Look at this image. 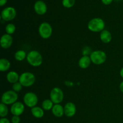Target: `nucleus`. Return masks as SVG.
Instances as JSON below:
<instances>
[{"label":"nucleus","instance_id":"obj_13","mask_svg":"<svg viewBox=\"0 0 123 123\" xmlns=\"http://www.w3.org/2000/svg\"><path fill=\"white\" fill-rule=\"evenodd\" d=\"M64 115L67 117H73L76 113V106L72 102H68L64 106Z\"/></svg>","mask_w":123,"mask_h":123},{"label":"nucleus","instance_id":"obj_12","mask_svg":"<svg viewBox=\"0 0 123 123\" xmlns=\"http://www.w3.org/2000/svg\"><path fill=\"white\" fill-rule=\"evenodd\" d=\"M34 9L36 13L38 15H43L48 10L46 4L43 1H37L34 5Z\"/></svg>","mask_w":123,"mask_h":123},{"label":"nucleus","instance_id":"obj_30","mask_svg":"<svg viewBox=\"0 0 123 123\" xmlns=\"http://www.w3.org/2000/svg\"><path fill=\"white\" fill-rule=\"evenodd\" d=\"M7 2V0H0V6L2 7L3 6H4Z\"/></svg>","mask_w":123,"mask_h":123},{"label":"nucleus","instance_id":"obj_19","mask_svg":"<svg viewBox=\"0 0 123 123\" xmlns=\"http://www.w3.org/2000/svg\"><path fill=\"white\" fill-rule=\"evenodd\" d=\"M11 67V63L7 59L1 58L0 60V71L5 72L8 71Z\"/></svg>","mask_w":123,"mask_h":123},{"label":"nucleus","instance_id":"obj_5","mask_svg":"<svg viewBox=\"0 0 123 123\" xmlns=\"http://www.w3.org/2000/svg\"><path fill=\"white\" fill-rule=\"evenodd\" d=\"M91 62L96 65H101L106 62L107 55L104 51L101 50H94L90 55Z\"/></svg>","mask_w":123,"mask_h":123},{"label":"nucleus","instance_id":"obj_14","mask_svg":"<svg viewBox=\"0 0 123 123\" xmlns=\"http://www.w3.org/2000/svg\"><path fill=\"white\" fill-rule=\"evenodd\" d=\"M53 115L57 118H61L64 115V107L60 104H55L51 110Z\"/></svg>","mask_w":123,"mask_h":123},{"label":"nucleus","instance_id":"obj_22","mask_svg":"<svg viewBox=\"0 0 123 123\" xmlns=\"http://www.w3.org/2000/svg\"><path fill=\"white\" fill-rule=\"evenodd\" d=\"M8 114V108L7 105L1 103L0 104V117L4 118L7 116Z\"/></svg>","mask_w":123,"mask_h":123},{"label":"nucleus","instance_id":"obj_4","mask_svg":"<svg viewBox=\"0 0 123 123\" xmlns=\"http://www.w3.org/2000/svg\"><path fill=\"white\" fill-rule=\"evenodd\" d=\"M19 82L24 87H30L34 84L36 76L31 72H25L20 75Z\"/></svg>","mask_w":123,"mask_h":123},{"label":"nucleus","instance_id":"obj_1","mask_svg":"<svg viewBox=\"0 0 123 123\" xmlns=\"http://www.w3.org/2000/svg\"><path fill=\"white\" fill-rule=\"evenodd\" d=\"M26 61L30 66L32 67H39L43 63V56L38 51L36 50H31L26 56Z\"/></svg>","mask_w":123,"mask_h":123},{"label":"nucleus","instance_id":"obj_17","mask_svg":"<svg viewBox=\"0 0 123 123\" xmlns=\"http://www.w3.org/2000/svg\"><path fill=\"white\" fill-rule=\"evenodd\" d=\"M100 38L103 43L108 44L111 42L112 39V36L110 31L107 30H104L100 32Z\"/></svg>","mask_w":123,"mask_h":123},{"label":"nucleus","instance_id":"obj_9","mask_svg":"<svg viewBox=\"0 0 123 123\" xmlns=\"http://www.w3.org/2000/svg\"><path fill=\"white\" fill-rule=\"evenodd\" d=\"M16 16V11L13 7H7L1 12V19L4 21L9 22L13 20Z\"/></svg>","mask_w":123,"mask_h":123},{"label":"nucleus","instance_id":"obj_27","mask_svg":"<svg viewBox=\"0 0 123 123\" xmlns=\"http://www.w3.org/2000/svg\"><path fill=\"white\" fill-rule=\"evenodd\" d=\"M12 123H20V116H16V115H13L11 120Z\"/></svg>","mask_w":123,"mask_h":123},{"label":"nucleus","instance_id":"obj_20","mask_svg":"<svg viewBox=\"0 0 123 123\" xmlns=\"http://www.w3.org/2000/svg\"><path fill=\"white\" fill-rule=\"evenodd\" d=\"M27 54L24 50H18L14 54V58L18 61H22L26 58Z\"/></svg>","mask_w":123,"mask_h":123},{"label":"nucleus","instance_id":"obj_2","mask_svg":"<svg viewBox=\"0 0 123 123\" xmlns=\"http://www.w3.org/2000/svg\"><path fill=\"white\" fill-rule=\"evenodd\" d=\"M87 27L91 32H101L105 30V22L101 18H95L88 22Z\"/></svg>","mask_w":123,"mask_h":123},{"label":"nucleus","instance_id":"obj_21","mask_svg":"<svg viewBox=\"0 0 123 123\" xmlns=\"http://www.w3.org/2000/svg\"><path fill=\"white\" fill-rule=\"evenodd\" d=\"M54 105V103L50 99H45L43 100L42 104V108L43 110L48 111H51L53 106Z\"/></svg>","mask_w":123,"mask_h":123},{"label":"nucleus","instance_id":"obj_16","mask_svg":"<svg viewBox=\"0 0 123 123\" xmlns=\"http://www.w3.org/2000/svg\"><path fill=\"white\" fill-rule=\"evenodd\" d=\"M19 78H20V76L15 71H10L8 72L6 76V79L7 81L12 84L19 82Z\"/></svg>","mask_w":123,"mask_h":123},{"label":"nucleus","instance_id":"obj_32","mask_svg":"<svg viewBox=\"0 0 123 123\" xmlns=\"http://www.w3.org/2000/svg\"><path fill=\"white\" fill-rule=\"evenodd\" d=\"M120 76H121V78H123V67L122 68H121V70H120Z\"/></svg>","mask_w":123,"mask_h":123},{"label":"nucleus","instance_id":"obj_25","mask_svg":"<svg viewBox=\"0 0 123 123\" xmlns=\"http://www.w3.org/2000/svg\"><path fill=\"white\" fill-rule=\"evenodd\" d=\"M22 87L23 86L22 85V84L19 82H18L13 84V85H12V90H13V91L18 93V92H20L22 90Z\"/></svg>","mask_w":123,"mask_h":123},{"label":"nucleus","instance_id":"obj_26","mask_svg":"<svg viewBox=\"0 0 123 123\" xmlns=\"http://www.w3.org/2000/svg\"><path fill=\"white\" fill-rule=\"evenodd\" d=\"M92 49L89 46H85L82 49V50L83 56H90L91 53H92Z\"/></svg>","mask_w":123,"mask_h":123},{"label":"nucleus","instance_id":"obj_10","mask_svg":"<svg viewBox=\"0 0 123 123\" xmlns=\"http://www.w3.org/2000/svg\"><path fill=\"white\" fill-rule=\"evenodd\" d=\"M25 104L20 102H16L10 107V112L13 115L20 116L25 111Z\"/></svg>","mask_w":123,"mask_h":123},{"label":"nucleus","instance_id":"obj_31","mask_svg":"<svg viewBox=\"0 0 123 123\" xmlns=\"http://www.w3.org/2000/svg\"><path fill=\"white\" fill-rule=\"evenodd\" d=\"M120 90L121 91V92L123 93V81L121 82L120 84Z\"/></svg>","mask_w":123,"mask_h":123},{"label":"nucleus","instance_id":"obj_8","mask_svg":"<svg viewBox=\"0 0 123 123\" xmlns=\"http://www.w3.org/2000/svg\"><path fill=\"white\" fill-rule=\"evenodd\" d=\"M64 92L60 88L54 87L50 92V99L55 104H60L64 99Z\"/></svg>","mask_w":123,"mask_h":123},{"label":"nucleus","instance_id":"obj_7","mask_svg":"<svg viewBox=\"0 0 123 123\" xmlns=\"http://www.w3.org/2000/svg\"><path fill=\"white\" fill-rule=\"evenodd\" d=\"M23 100L25 105L28 108H32L37 106L38 102V98L34 92H28L24 95Z\"/></svg>","mask_w":123,"mask_h":123},{"label":"nucleus","instance_id":"obj_33","mask_svg":"<svg viewBox=\"0 0 123 123\" xmlns=\"http://www.w3.org/2000/svg\"><path fill=\"white\" fill-rule=\"evenodd\" d=\"M116 1H120V0H116Z\"/></svg>","mask_w":123,"mask_h":123},{"label":"nucleus","instance_id":"obj_15","mask_svg":"<svg viewBox=\"0 0 123 123\" xmlns=\"http://www.w3.org/2000/svg\"><path fill=\"white\" fill-rule=\"evenodd\" d=\"M91 62L90 56H82L79 59L78 65L82 69H86L90 67Z\"/></svg>","mask_w":123,"mask_h":123},{"label":"nucleus","instance_id":"obj_29","mask_svg":"<svg viewBox=\"0 0 123 123\" xmlns=\"http://www.w3.org/2000/svg\"><path fill=\"white\" fill-rule=\"evenodd\" d=\"M113 0H102V2L105 5H109L112 3Z\"/></svg>","mask_w":123,"mask_h":123},{"label":"nucleus","instance_id":"obj_3","mask_svg":"<svg viewBox=\"0 0 123 123\" xmlns=\"http://www.w3.org/2000/svg\"><path fill=\"white\" fill-rule=\"evenodd\" d=\"M18 94L13 90H7L1 96V103L6 105H12L18 102Z\"/></svg>","mask_w":123,"mask_h":123},{"label":"nucleus","instance_id":"obj_11","mask_svg":"<svg viewBox=\"0 0 123 123\" xmlns=\"http://www.w3.org/2000/svg\"><path fill=\"white\" fill-rule=\"evenodd\" d=\"M13 42V39L12 35H9L6 33L1 36V40H0V44H1V46L3 49H7L12 46Z\"/></svg>","mask_w":123,"mask_h":123},{"label":"nucleus","instance_id":"obj_6","mask_svg":"<svg viewBox=\"0 0 123 123\" xmlns=\"http://www.w3.org/2000/svg\"><path fill=\"white\" fill-rule=\"evenodd\" d=\"M53 32V28L51 25L46 22H43L38 27V34L43 39H48L51 37Z\"/></svg>","mask_w":123,"mask_h":123},{"label":"nucleus","instance_id":"obj_18","mask_svg":"<svg viewBox=\"0 0 123 123\" xmlns=\"http://www.w3.org/2000/svg\"><path fill=\"white\" fill-rule=\"evenodd\" d=\"M44 111L41 107L35 106L34 108H31V112L32 116L36 118H42L43 117L44 114Z\"/></svg>","mask_w":123,"mask_h":123},{"label":"nucleus","instance_id":"obj_28","mask_svg":"<svg viewBox=\"0 0 123 123\" xmlns=\"http://www.w3.org/2000/svg\"><path fill=\"white\" fill-rule=\"evenodd\" d=\"M0 123H10V121L6 117L1 118L0 120Z\"/></svg>","mask_w":123,"mask_h":123},{"label":"nucleus","instance_id":"obj_23","mask_svg":"<svg viewBox=\"0 0 123 123\" xmlns=\"http://www.w3.org/2000/svg\"><path fill=\"white\" fill-rule=\"evenodd\" d=\"M6 34H8L9 35H12L16 31V26L13 24H8L6 26Z\"/></svg>","mask_w":123,"mask_h":123},{"label":"nucleus","instance_id":"obj_24","mask_svg":"<svg viewBox=\"0 0 123 123\" xmlns=\"http://www.w3.org/2000/svg\"><path fill=\"white\" fill-rule=\"evenodd\" d=\"M62 4L66 8H71L75 4V0H62Z\"/></svg>","mask_w":123,"mask_h":123}]
</instances>
